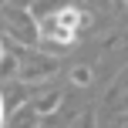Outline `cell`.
I'll list each match as a JSON object with an SVG mask.
<instances>
[{"label": "cell", "instance_id": "cell-1", "mask_svg": "<svg viewBox=\"0 0 128 128\" xmlns=\"http://www.w3.org/2000/svg\"><path fill=\"white\" fill-rule=\"evenodd\" d=\"M10 30L20 34L24 40H34V27H30V20H27V14H14L10 17Z\"/></svg>", "mask_w": 128, "mask_h": 128}, {"label": "cell", "instance_id": "cell-2", "mask_svg": "<svg viewBox=\"0 0 128 128\" xmlns=\"http://www.w3.org/2000/svg\"><path fill=\"white\" fill-rule=\"evenodd\" d=\"M71 78H74L78 84H88V81H91V71H88V68H74V74H71Z\"/></svg>", "mask_w": 128, "mask_h": 128}, {"label": "cell", "instance_id": "cell-3", "mask_svg": "<svg viewBox=\"0 0 128 128\" xmlns=\"http://www.w3.org/2000/svg\"><path fill=\"white\" fill-rule=\"evenodd\" d=\"M4 115H7V108H4V94H0V128H4Z\"/></svg>", "mask_w": 128, "mask_h": 128}]
</instances>
